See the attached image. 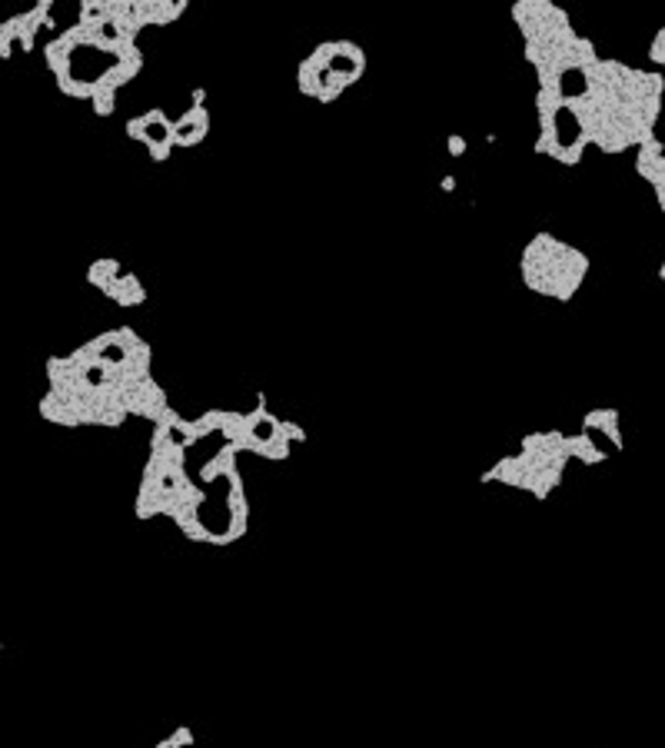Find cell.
Listing matches in <instances>:
<instances>
[{
    "instance_id": "1",
    "label": "cell",
    "mask_w": 665,
    "mask_h": 748,
    "mask_svg": "<svg viewBox=\"0 0 665 748\" xmlns=\"http://www.w3.org/2000/svg\"><path fill=\"white\" fill-rule=\"evenodd\" d=\"M150 343L130 326L104 329L74 353L50 356L47 392L37 403L40 416L67 429H117L127 419H147L153 426L170 403L150 373Z\"/></svg>"
},
{
    "instance_id": "2",
    "label": "cell",
    "mask_w": 665,
    "mask_h": 748,
    "mask_svg": "<svg viewBox=\"0 0 665 748\" xmlns=\"http://www.w3.org/2000/svg\"><path fill=\"white\" fill-rule=\"evenodd\" d=\"M552 93L572 113L589 147H599L602 153H625L655 140L665 77L659 70H639L619 60L599 57L582 70L579 87L569 93Z\"/></svg>"
},
{
    "instance_id": "3",
    "label": "cell",
    "mask_w": 665,
    "mask_h": 748,
    "mask_svg": "<svg viewBox=\"0 0 665 748\" xmlns=\"http://www.w3.org/2000/svg\"><path fill=\"white\" fill-rule=\"evenodd\" d=\"M513 20L522 33V54L539 74V87H556L569 74L599 60V50L572 27L569 14L549 0H519Z\"/></svg>"
},
{
    "instance_id": "4",
    "label": "cell",
    "mask_w": 665,
    "mask_h": 748,
    "mask_svg": "<svg viewBox=\"0 0 665 748\" xmlns=\"http://www.w3.org/2000/svg\"><path fill=\"white\" fill-rule=\"evenodd\" d=\"M569 463H572V456L566 446V433L559 429L529 433L522 436L515 456H502L492 469H486L483 482H502V486L529 493L532 499H549L562 486Z\"/></svg>"
},
{
    "instance_id": "5",
    "label": "cell",
    "mask_w": 665,
    "mask_h": 748,
    "mask_svg": "<svg viewBox=\"0 0 665 748\" xmlns=\"http://www.w3.org/2000/svg\"><path fill=\"white\" fill-rule=\"evenodd\" d=\"M586 273H589V256L552 233H536L519 256L522 286L539 296L559 299V303L579 293Z\"/></svg>"
},
{
    "instance_id": "6",
    "label": "cell",
    "mask_w": 665,
    "mask_h": 748,
    "mask_svg": "<svg viewBox=\"0 0 665 748\" xmlns=\"http://www.w3.org/2000/svg\"><path fill=\"white\" fill-rule=\"evenodd\" d=\"M366 70V54L360 44L353 40H326L317 50H310V57L300 63V90L317 100V104H332L346 93L353 83H360Z\"/></svg>"
},
{
    "instance_id": "7",
    "label": "cell",
    "mask_w": 665,
    "mask_h": 748,
    "mask_svg": "<svg viewBox=\"0 0 665 748\" xmlns=\"http://www.w3.org/2000/svg\"><path fill=\"white\" fill-rule=\"evenodd\" d=\"M87 280L90 286H97L106 299L120 303V306H140L147 299V289L140 283L134 269H127L120 260L113 256H104V260H93L90 269H87Z\"/></svg>"
},
{
    "instance_id": "8",
    "label": "cell",
    "mask_w": 665,
    "mask_h": 748,
    "mask_svg": "<svg viewBox=\"0 0 665 748\" xmlns=\"http://www.w3.org/2000/svg\"><path fill=\"white\" fill-rule=\"evenodd\" d=\"M127 136L143 143L147 153H150L157 164H163L166 157L173 153V117L166 110H147L127 123Z\"/></svg>"
},
{
    "instance_id": "9",
    "label": "cell",
    "mask_w": 665,
    "mask_h": 748,
    "mask_svg": "<svg viewBox=\"0 0 665 748\" xmlns=\"http://www.w3.org/2000/svg\"><path fill=\"white\" fill-rule=\"evenodd\" d=\"M50 10H54V3H50V0H40V3H33L31 10H20V14L7 17V20H3V30H7L10 44L20 47L24 54H31L33 47H37L40 27H50Z\"/></svg>"
},
{
    "instance_id": "10",
    "label": "cell",
    "mask_w": 665,
    "mask_h": 748,
    "mask_svg": "<svg viewBox=\"0 0 665 748\" xmlns=\"http://www.w3.org/2000/svg\"><path fill=\"white\" fill-rule=\"evenodd\" d=\"M635 173L652 186L655 203L665 213V147L659 140H649L635 150Z\"/></svg>"
},
{
    "instance_id": "11",
    "label": "cell",
    "mask_w": 665,
    "mask_h": 748,
    "mask_svg": "<svg viewBox=\"0 0 665 748\" xmlns=\"http://www.w3.org/2000/svg\"><path fill=\"white\" fill-rule=\"evenodd\" d=\"M207 134H210V113H207L203 100L197 97V104H190L186 110H180V113L173 117V147L177 150L197 147Z\"/></svg>"
},
{
    "instance_id": "12",
    "label": "cell",
    "mask_w": 665,
    "mask_h": 748,
    "mask_svg": "<svg viewBox=\"0 0 665 748\" xmlns=\"http://www.w3.org/2000/svg\"><path fill=\"white\" fill-rule=\"evenodd\" d=\"M582 429H589V433L599 429L616 452L625 449V439H622V429H619V409H616V406H605V409H592V413H586V416H582Z\"/></svg>"
},
{
    "instance_id": "13",
    "label": "cell",
    "mask_w": 665,
    "mask_h": 748,
    "mask_svg": "<svg viewBox=\"0 0 665 748\" xmlns=\"http://www.w3.org/2000/svg\"><path fill=\"white\" fill-rule=\"evenodd\" d=\"M566 446H569V456L582 465H602L605 459H609V452L599 449V443L592 439L589 429H579V433H572V436L566 433Z\"/></svg>"
},
{
    "instance_id": "14",
    "label": "cell",
    "mask_w": 665,
    "mask_h": 748,
    "mask_svg": "<svg viewBox=\"0 0 665 748\" xmlns=\"http://www.w3.org/2000/svg\"><path fill=\"white\" fill-rule=\"evenodd\" d=\"M173 738H177V742H180L183 748H190L193 742H197V738H193V732H190L186 725H177V729H173Z\"/></svg>"
},
{
    "instance_id": "15",
    "label": "cell",
    "mask_w": 665,
    "mask_h": 748,
    "mask_svg": "<svg viewBox=\"0 0 665 748\" xmlns=\"http://www.w3.org/2000/svg\"><path fill=\"white\" fill-rule=\"evenodd\" d=\"M10 54H14V44H10V37L3 30V20H0V60H7Z\"/></svg>"
},
{
    "instance_id": "16",
    "label": "cell",
    "mask_w": 665,
    "mask_h": 748,
    "mask_svg": "<svg viewBox=\"0 0 665 748\" xmlns=\"http://www.w3.org/2000/svg\"><path fill=\"white\" fill-rule=\"evenodd\" d=\"M659 280L665 283V256H662V266H659Z\"/></svg>"
},
{
    "instance_id": "17",
    "label": "cell",
    "mask_w": 665,
    "mask_h": 748,
    "mask_svg": "<svg viewBox=\"0 0 665 748\" xmlns=\"http://www.w3.org/2000/svg\"><path fill=\"white\" fill-rule=\"evenodd\" d=\"M0 652H3V642H0Z\"/></svg>"
}]
</instances>
